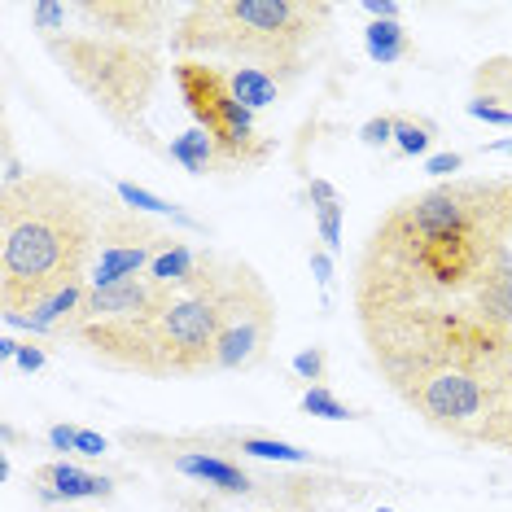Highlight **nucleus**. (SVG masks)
<instances>
[{
    "mask_svg": "<svg viewBox=\"0 0 512 512\" xmlns=\"http://www.w3.org/2000/svg\"><path fill=\"white\" fill-rule=\"evenodd\" d=\"M106 202L97 189L57 171H31L0 189V307L5 320L31 316L62 289L92 276Z\"/></svg>",
    "mask_w": 512,
    "mask_h": 512,
    "instance_id": "nucleus-1",
    "label": "nucleus"
},
{
    "mask_svg": "<svg viewBox=\"0 0 512 512\" xmlns=\"http://www.w3.org/2000/svg\"><path fill=\"white\" fill-rule=\"evenodd\" d=\"M324 0H197L180 9L171 49L184 57H228L267 75H298L316 40L329 31Z\"/></svg>",
    "mask_w": 512,
    "mask_h": 512,
    "instance_id": "nucleus-2",
    "label": "nucleus"
},
{
    "mask_svg": "<svg viewBox=\"0 0 512 512\" xmlns=\"http://www.w3.org/2000/svg\"><path fill=\"white\" fill-rule=\"evenodd\" d=\"M44 49L114 132L149 149V154H167V145H158L154 127H149V106L162 88L158 49L119 36H88V31L44 40Z\"/></svg>",
    "mask_w": 512,
    "mask_h": 512,
    "instance_id": "nucleus-3",
    "label": "nucleus"
},
{
    "mask_svg": "<svg viewBox=\"0 0 512 512\" xmlns=\"http://www.w3.org/2000/svg\"><path fill=\"white\" fill-rule=\"evenodd\" d=\"M390 386L407 407L425 416L434 429H447L469 442H512V386L491 372L442 355H399L377 359Z\"/></svg>",
    "mask_w": 512,
    "mask_h": 512,
    "instance_id": "nucleus-4",
    "label": "nucleus"
},
{
    "mask_svg": "<svg viewBox=\"0 0 512 512\" xmlns=\"http://www.w3.org/2000/svg\"><path fill=\"white\" fill-rule=\"evenodd\" d=\"M176 289L158 285L154 276H132L119 285H88L84 302L71 320H66L62 337L97 359L101 368L114 372H145L154 377V342H158V320Z\"/></svg>",
    "mask_w": 512,
    "mask_h": 512,
    "instance_id": "nucleus-5",
    "label": "nucleus"
},
{
    "mask_svg": "<svg viewBox=\"0 0 512 512\" xmlns=\"http://www.w3.org/2000/svg\"><path fill=\"white\" fill-rule=\"evenodd\" d=\"M171 79H176L180 101H184V110L193 114V123L215 141L224 167L237 171V167H259V162H267L272 145H267L259 136V127H254V110H246L237 101L224 66H206L202 57H180V62L171 66Z\"/></svg>",
    "mask_w": 512,
    "mask_h": 512,
    "instance_id": "nucleus-6",
    "label": "nucleus"
},
{
    "mask_svg": "<svg viewBox=\"0 0 512 512\" xmlns=\"http://www.w3.org/2000/svg\"><path fill=\"white\" fill-rule=\"evenodd\" d=\"M211 276L219 294V372H246L267 355L276 337V298L263 285V276L241 259H219L211 254Z\"/></svg>",
    "mask_w": 512,
    "mask_h": 512,
    "instance_id": "nucleus-7",
    "label": "nucleus"
},
{
    "mask_svg": "<svg viewBox=\"0 0 512 512\" xmlns=\"http://www.w3.org/2000/svg\"><path fill=\"white\" fill-rule=\"evenodd\" d=\"M219 346V294L211 276V254H202L193 281L171 294L158 320L154 342V377H197L215 368Z\"/></svg>",
    "mask_w": 512,
    "mask_h": 512,
    "instance_id": "nucleus-8",
    "label": "nucleus"
},
{
    "mask_svg": "<svg viewBox=\"0 0 512 512\" xmlns=\"http://www.w3.org/2000/svg\"><path fill=\"white\" fill-rule=\"evenodd\" d=\"M180 246L171 228L154 224L141 211H106L101 219V241H97V263H92L88 285H119L132 276H145L158 254Z\"/></svg>",
    "mask_w": 512,
    "mask_h": 512,
    "instance_id": "nucleus-9",
    "label": "nucleus"
},
{
    "mask_svg": "<svg viewBox=\"0 0 512 512\" xmlns=\"http://www.w3.org/2000/svg\"><path fill=\"white\" fill-rule=\"evenodd\" d=\"M71 14L84 22L88 36H119L158 49L167 27L176 22V9L162 0H79Z\"/></svg>",
    "mask_w": 512,
    "mask_h": 512,
    "instance_id": "nucleus-10",
    "label": "nucleus"
},
{
    "mask_svg": "<svg viewBox=\"0 0 512 512\" xmlns=\"http://www.w3.org/2000/svg\"><path fill=\"white\" fill-rule=\"evenodd\" d=\"M36 486H40V499H110L114 495V482L110 477H97L79 464H66V460H53V464H40L36 469Z\"/></svg>",
    "mask_w": 512,
    "mask_h": 512,
    "instance_id": "nucleus-11",
    "label": "nucleus"
},
{
    "mask_svg": "<svg viewBox=\"0 0 512 512\" xmlns=\"http://www.w3.org/2000/svg\"><path fill=\"white\" fill-rule=\"evenodd\" d=\"M176 469L184 477H193V482H206V486L228 491V495H250V486H254L237 464H228L219 456H202V451H184V456H176Z\"/></svg>",
    "mask_w": 512,
    "mask_h": 512,
    "instance_id": "nucleus-12",
    "label": "nucleus"
},
{
    "mask_svg": "<svg viewBox=\"0 0 512 512\" xmlns=\"http://www.w3.org/2000/svg\"><path fill=\"white\" fill-rule=\"evenodd\" d=\"M167 158H176L189 176H206V171H224V158H219L215 141L202 132V127H193V132L176 136V141L167 145Z\"/></svg>",
    "mask_w": 512,
    "mask_h": 512,
    "instance_id": "nucleus-13",
    "label": "nucleus"
},
{
    "mask_svg": "<svg viewBox=\"0 0 512 512\" xmlns=\"http://www.w3.org/2000/svg\"><path fill=\"white\" fill-rule=\"evenodd\" d=\"M364 49H368L372 62L390 66V62H403V57L412 53V40H407V31H403L399 18H390V22H368V27H364Z\"/></svg>",
    "mask_w": 512,
    "mask_h": 512,
    "instance_id": "nucleus-14",
    "label": "nucleus"
},
{
    "mask_svg": "<svg viewBox=\"0 0 512 512\" xmlns=\"http://www.w3.org/2000/svg\"><path fill=\"white\" fill-rule=\"evenodd\" d=\"M228 84H232V92H237L241 106L254 110V114L267 110L276 97H281V84H276V79L267 75V71H254V66H232V71H228Z\"/></svg>",
    "mask_w": 512,
    "mask_h": 512,
    "instance_id": "nucleus-15",
    "label": "nucleus"
},
{
    "mask_svg": "<svg viewBox=\"0 0 512 512\" xmlns=\"http://www.w3.org/2000/svg\"><path fill=\"white\" fill-rule=\"evenodd\" d=\"M311 211H316V224H320V241H324V250L337 254L342 250V197H337L333 184H324V180H311Z\"/></svg>",
    "mask_w": 512,
    "mask_h": 512,
    "instance_id": "nucleus-16",
    "label": "nucleus"
},
{
    "mask_svg": "<svg viewBox=\"0 0 512 512\" xmlns=\"http://www.w3.org/2000/svg\"><path fill=\"white\" fill-rule=\"evenodd\" d=\"M473 88L482 101H495V106L508 101V110H512V57H491V62H482L473 75Z\"/></svg>",
    "mask_w": 512,
    "mask_h": 512,
    "instance_id": "nucleus-17",
    "label": "nucleus"
},
{
    "mask_svg": "<svg viewBox=\"0 0 512 512\" xmlns=\"http://www.w3.org/2000/svg\"><path fill=\"white\" fill-rule=\"evenodd\" d=\"M119 197H123V206H132V211H141V215H171V219H180V224L193 228V215H184L176 202H167V197L149 193V189H141V184H132V180H119Z\"/></svg>",
    "mask_w": 512,
    "mask_h": 512,
    "instance_id": "nucleus-18",
    "label": "nucleus"
},
{
    "mask_svg": "<svg viewBox=\"0 0 512 512\" xmlns=\"http://www.w3.org/2000/svg\"><path fill=\"white\" fill-rule=\"evenodd\" d=\"M241 451L246 456H259V460H281V464H307L311 451L294 447V442H281V438H241Z\"/></svg>",
    "mask_w": 512,
    "mask_h": 512,
    "instance_id": "nucleus-19",
    "label": "nucleus"
},
{
    "mask_svg": "<svg viewBox=\"0 0 512 512\" xmlns=\"http://www.w3.org/2000/svg\"><path fill=\"white\" fill-rule=\"evenodd\" d=\"M302 412H311V416H320V421H351V407H346L342 399H333L324 386H311L307 394H302Z\"/></svg>",
    "mask_w": 512,
    "mask_h": 512,
    "instance_id": "nucleus-20",
    "label": "nucleus"
},
{
    "mask_svg": "<svg viewBox=\"0 0 512 512\" xmlns=\"http://www.w3.org/2000/svg\"><path fill=\"white\" fill-rule=\"evenodd\" d=\"M66 18H75L71 5H57V0H40V5H31V22L40 27L44 40L66 36Z\"/></svg>",
    "mask_w": 512,
    "mask_h": 512,
    "instance_id": "nucleus-21",
    "label": "nucleus"
},
{
    "mask_svg": "<svg viewBox=\"0 0 512 512\" xmlns=\"http://www.w3.org/2000/svg\"><path fill=\"white\" fill-rule=\"evenodd\" d=\"M429 123H407V119H394V145H399V154L403 158H416V154H425L429 149Z\"/></svg>",
    "mask_w": 512,
    "mask_h": 512,
    "instance_id": "nucleus-22",
    "label": "nucleus"
},
{
    "mask_svg": "<svg viewBox=\"0 0 512 512\" xmlns=\"http://www.w3.org/2000/svg\"><path fill=\"white\" fill-rule=\"evenodd\" d=\"M294 372L302 381H324V351L320 346H307V351L294 355Z\"/></svg>",
    "mask_w": 512,
    "mask_h": 512,
    "instance_id": "nucleus-23",
    "label": "nucleus"
},
{
    "mask_svg": "<svg viewBox=\"0 0 512 512\" xmlns=\"http://www.w3.org/2000/svg\"><path fill=\"white\" fill-rule=\"evenodd\" d=\"M469 114H473V119H482V123H495V127H512V110L495 106V101H482V97L469 101Z\"/></svg>",
    "mask_w": 512,
    "mask_h": 512,
    "instance_id": "nucleus-24",
    "label": "nucleus"
},
{
    "mask_svg": "<svg viewBox=\"0 0 512 512\" xmlns=\"http://www.w3.org/2000/svg\"><path fill=\"white\" fill-rule=\"evenodd\" d=\"M359 141L364 145H386V141H394V119H368L364 127H359Z\"/></svg>",
    "mask_w": 512,
    "mask_h": 512,
    "instance_id": "nucleus-25",
    "label": "nucleus"
},
{
    "mask_svg": "<svg viewBox=\"0 0 512 512\" xmlns=\"http://www.w3.org/2000/svg\"><path fill=\"white\" fill-rule=\"evenodd\" d=\"M75 451H79V456H88V460H97V456H106V451H110V442L101 434H92V429H79Z\"/></svg>",
    "mask_w": 512,
    "mask_h": 512,
    "instance_id": "nucleus-26",
    "label": "nucleus"
},
{
    "mask_svg": "<svg viewBox=\"0 0 512 512\" xmlns=\"http://www.w3.org/2000/svg\"><path fill=\"white\" fill-rule=\"evenodd\" d=\"M460 167H464V158H460V154H434V158L425 162L429 176H456Z\"/></svg>",
    "mask_w": 512,
    "mask_h": 512,
    "instance_id": "nucleus-27",
    "label": "nucleus"
},
{
    "mask_svg": "<svg viewBox=\"0 0 512 512\" xmlns=\"http://www.w3.org/2000/svg\"><path fill=\"white\" fill-rule=\"evenodd\" d=\"M75 438H79V429H71V425H53L49 429V442L57 451H75Z\"/></svg>",
    "mask_w": 512,
    "mask_h": 512,
    "instance_id": "nucleus-28",
    "label": "nucleus"
},
{
    "mask_svg": "<svg viewBox=\"0 0 512 512\" xmlns=\"http://www.w3.org/2000/svg\"><path fill=\"white\" fill-rule=\"evenodd\" d=\"M18 368L40 372L44 368V351H40V346H22V351H18Z\"/></svg>",
    "mask_w": 512,
    "mask_h": 512,
    "instance_id": "nucleus-29",
    "label": "nucleus"
},
{
    "mask_svg": "<svg viewBox=\"0 0 512 512\" xmlns=\"http://www.w3.org/2000/svg\"><path fill=\"white\" fill-rule=\"evenodd\" d=\"M311 267H316V281L329 289V285H333V263H329V254H311Z\"/></svg>",
    "mask_w": 512,
    "mask_h": 512,
    "instance_id": "nucleus-30",
    "label": "nucleus"
},
{
    "mask_svg": "<svg viewBox=\"0 0 512 512\" xmlns=\"http://www.w3.org/2000/svg\"><path fill=\"white\" fill-rule=\"evenodd\" d=\"M495 154H512V141H499V145H491Z\"/></svg>",
    "mask_w": 512,
    "mask_h": 512,
    "instance_id": "nucleus-31",
    "label": "nucleus"
},
{
    "mask_svg": "<svg viewBox=\"0 0 512 512\" xmlns=\"http://www.w3.org/2000/svg\"><path fill=\"white\" fill-rule=\"evenodd\" d=\"M62 512H79V508H62Z\"/></svg>",
    "mask_w": 512,
    "mask_h": 512,
    "instance_id": "nucleus-32",
    "label": "nucleus"
},
{
    "mask_svg": "<svg viewBox=\"0 0 512 512\" xmlns=\"http://www.w3.org/2000/svg\"><path fill=\"white\" fill-rule=\"evenodd\" d=\"M377 512H394V508H377Z\"/></svg>",
    "mask_w": 512,
    "mask_h": 512,
    "instance_id": "nucleus-33",
    "label": "nucleus"
}]
</instances>
